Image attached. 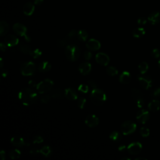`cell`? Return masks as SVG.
I'll return each instance as SVG.
<instances>
[{"label":"cell","instance_id":"cell-17","mask_svg":"<svg viewBox=\"0 0 160 160\" xmlns=\"http://www.w3.org/2000/svg\"><path fill=\"white\" fill-rule=\"evenodd\" d=\"M91 70V65L88 62H83L79 66V71L83 75H86L90 73Z\"/></svg>","mask_w":160,"mask_h":160},{"label":"cell","instance_id":"cell-53","mask_svg":"<svg viewBox=\"0 0 160 160\" xmlns=\"http://www.w3.org/2000/svg\"><path fill=\"white\" fill-rule=\"evenodd\" d=\"M43 1H44V0H35V4L36 5L39 6V5H41L43 4Z\"/></svg>","mask_w":160,"mask_h":160},{"label":"cell","instance_id":"cell-43","mask_svg":"<svg viewBox=\"0 0 160 160\" xmlns=\"http://www.w3.org/2000/svg\"><path fill=\"white\" fill-rule=\"evenodd\" d=\"M43 142V139L42 136H36L33 140V143H42Z\"/></svg>","mask_w":160,"mask_h":160},{"label":"cell","instance_id":"cell-37","mask_svg":"<svg viewBox=\"0 0 160 160\" xmlns=\"http://www.w3.org/2000/svg\"><path fill=\"white\" fill-rule=\"evenodd\" d=\"M85 104H86V99L85 98L81 97L78 99L77 104L79 108L83 109L85 106Z\"/></svg>","mask_w":160,"mask_h":160},{"label":"cell","instance_id":"cell-38","mask_svg":"<svg viewBox=\"0 0 160 160\" xmlns=\"http://www.w3.org/2000/svg\"><path fill=\"white\" fill-rule=\"evenodd\" d=\"M151 55L155 59H158L160 56V52L158 49H154L151 52Z\"/></svg>","mask_w":160,"mask_h":160},{"label":"cell","instance_id":"cell-11","mask_svg":"<svg viewBox=\"0 0 160 160\" xmlns=\"http://www.w3.org/2000/svg\"><path fill=\"white\" fill-rule=\"evenodd\" d=\"M149 118H150V113L148 111H146L145 110H140L136 115L137 121L141 124H145L148 121Z\"/></svg>","mask_w":160,"mask_h":160},{"label":"cell","instance_id":"cell-32","mask_svg":"<svg viewBox=\"0 0 160 160\" xmlns=\"http://www.w3.org/2000/svg\"><path fill=\"white\" fill-rule=\"evenodd\" d=\"M20 156H21L20 151L18 150H16H16H12L9 153V156L13 159H18L20 157Z\"/></svg>","mask_w":160,"mask_h":160},{"label":"cell","instance_id":"cell-47","mask_svg":"<svg viewBox=\"0 0 160 160\" xmlns=\"http://www.w3.org/2000/svg\"><path fill=\"white\" fill-rule=\"evenodd\" d=\"M0 158L2 160H5L6 159V153L4 150H2L0 152Z\"/></svg>","mask_w":160,"mask_h":160},{"label":"cell","instance_id":"cell-4","mask_svg":"<svg viewBox=\"0 0 160 160\" xmlns=\"http://www.w3.org/2000/svg\"><path fill=\"white\" fill-rule=\"evenodd\" d=\"M53 85H54V83H53L52 80L49 79H46L37 84L36 89L40 94H43V93L50 91L52 89Z\"/></svg>","mask_w":160,"mask_h":160},{"label":"cell","instance_id":"cell-57","mask_svg":"<svg viewBox=\"0 0 160 160\" xmlns=\"http://www.w3.org/2000/svg\"><path fill=\"white\" fill-rule=\"evenodd\" d=\"M158 64H159V68H160V60L158 61Z\"/></svg>","mask_w":160,"mask_h":160},{"label":"cell","instance_id":"cell-51","mask_svg":"<svg viewBox=\"0 0 160 160\" xmlns=\"http://www.w3.org/2000/svg\"><path fill=\"white\" fill-rule=\"evenodd\" d=\"M32 155H36L38 153H40L39 152V151L38 150H37V149H33V150H31V151H30V152Z\"/></svg>","mask_w":160,"mask_h":160},{"label":"cell","instance_id":"cell-56","mask_svg":"<svg viewBox=\"0 0 160 160\" xmlns=\"http://www.w3.org/2000/svg\"><path fill=\"white\" fill-rule=\"evenodd\" d=\"M122 160H130V158H126V157H125V158H122Z\"/></svg>","mask_w":160,"mask_h":160},{"label":"cell","instance_id":"cell-2","mask_svg":"<svg viewBox=\"0 0 160 160\" xmlns=\"http://www.w3.org/2000/svg\"><path fill=\"white\" fill-rule=\"evenodd\" d=\"M90 99L94 104L102 105L106 100V93L99 88L93 89L90 93Z\"/></svg>","mask_w":160,"mask_h":160},{"label":"cell","instance_id":"cell-15","mask_svg":"<svg viewBox=\"0 0 160 160\" xmlns=\"http://www.w3.org/2000/svg\"><path fill=\"white\" fill-rule=\"evenodd\" d=\"M86 48L91 51H97L101 48V43L95 39H90L86 44Z\"/></svg>","mask_w":160,"mask_h":160},{"label":"cell","instance_id":"cell-8","mask_svg":"<svg viewBox=\"0 0 160 160\" xmlns=\"http://www.w3.org/2000/svg\"><path fill=\"white\" fill-rule=\"evenodd\" d=\"M131 93L132 97L135 101L138 107L140 108H142L144 104L143 93L136 88H133L131 89Z\"/></svg>","mask_w":160,"mask_h":160},{"label":"cell","instance_id":"cell-20","mask_svg":"<svg viewBox=\"0 0 160 160\" xmlns=\"http://www.w3.org/2000/svg\"><path fill=\"white\" fill-rule=\"evenodd\" d=\"M51 69V65L48 61H43L38 65V71L41 73H47Z\"/></svg>","mask_w":160,"mask_h":160},{"label":"cell","instance_id":"cell-48","mask_svg":"<svg viewBox=\"0 0 160 160\" xmlns=\"http://www.w3.org/2000/svg\"><path fill=\"white\" fill-rule=\"evenodd\" d=\"M28 84L31 87H36V86H37V84L36 83V82L34 81V80H30V81L28 83Z\"/></svg>","mask_w":160,"mask_h":160},{"label":"cell","instance_id":"cell-23","mask_svg":"<svg viewBox=\"0 0 160 160\" xmlns=\"http://www.w3.org/2000/svg\"><path fill=\"white\" fill-rule=\"evenodd\" d=\"M148 109L151 112H156L160 109V102L158 100H152L148 104Z\"/></svg>","mask_w":160,"mask_h":160},{"label":"cell","instance_id":"cell-13","mask_svg":"<svg viewBox=\"0 0 160 160\" xmlns=\"http://www.w3.org/2000/svg\"><path fill=\"white\" fill-rule=\"evenodd\" d=\"M96 61L103 66H106L110 62V58L104 53H99L96 55Z\"/></svg>","mask_w":160,"mask_h":160},{"label":"cell","instance_id":"cell-55","mask_svg":"<svg viewBox=\"0 0 160 160\" xmlns=\"http://www.w3.org/2000/svg\"><path fill=\"white\" fill-rule=\"evenodd\" d=\"M135 159H136V160H146V158H142V157L136 158Z\"/></svg>","mask_w":160,"mask_h":160},{"label":"cell","instance_id":"cell-18","mask_svg":"<svg viewBox=\"0 0 160 160\" xmlns=\"http://www.w3.org/2000/svg\"><path fill=\"white\" fill-rule=\"evenodd\" d=\"M23 11L24 14L26 16H31L34 13L35 5L31 2L26 3L23 8Z\"/></svg>","mask_w":160,"mask_h":160},{"label":"cell","instance_id":"cell-28","mask_svg":"<svg viewBox=\"0 0 160 160\" xmlns=\"http://www.w3.org/2000/svg\"><path fill=\"white\" fill-rule=\"evenodd\" d=\"M132 34H133V37L139 38L144 35L145 30L143 28H135V30H133Z\"/></svg>","mask_w":160,"mask_h":160},{"label":"cell","instance_id":"cell-27","mask_svg":"<svg viewBox=\"0 0 160 160\" xmlns=\"http://www.w3.org/2000/svg\"><path fill=\"white\" fill-rule=\"evenodd\" d=\"M77 37L79 40L82 42H85L88 38V33L85 30H79L77 33Z\"/></svg>","mask_w":160,"mask_h":160},{"label":"cell","instance_id":"cell-14","mask_svg":"<svg viewBox=\"0 0 160 160\" xmlns=\"http://www.w3.org/2000/svg\"><path fill=\"white\" fill-rule=\"evenodd\" d=\"M19 39L18 38L13 35H7L5 38V43L8 46H14L18 44Z\"/></svg>","mask_w":160,"mask_h":160},{"label":"cell","instance_id":"cell-41","mask_svg":"<svg viewBox=\"0 0 160 160\" xmlns=\"http://www.w3.org/2000/svg\"><path fill=\"white\" fill-rule=\"evenodd\" d=\"M77 33H78L76 32V30H71V31L68 33V35H67V36H66V37H67L70 40V39H73L74 38H75L76 36H77Z\"/></svg>","mask_w":160,"mask_h":160},{"label":"cell","instance_id":"cell-39","mask_svg":"<svg viewBox=\"0 0 160 160\" xmlns=\"http://www.w3.org/2000/svg\"><path fill=\"white\" fill-rule=\"evenodd\" d=\"M78 90L79 91H82V93H86L88 92V90H89V88H88V86L86 85H79V87H78Z\"/></svg>","mask_w":160,"mask_h":160},{"label":"cell","instance_id":"cell-30","mask_svg":"<svg viewBox=\"0 0 160 160\" xmlns=\"http://www.w3.org/2000/svg\"><path fill=\"white\" fill-rule=\"evenodd\" d=\"M122 138V135L116 131L111 132L110 135V138L114 141H119Z\"/></svg>","mask_w":160,"mask_h":160},{"label":"cell","instance_id":"cell-54","mask_svg":"<svg viewBox=\"0 0 160 160\" xmlns=\"http://www.w3.org/2000/svg\"><path fill=\"white\" fill-rule=\"evenodd\" d=\"M3 66V60L2 58H1V59H0V68L2 69Z\"/></svg>","mask_w":160,"mask_h":160},{"label":"cell","instance_id":"cell-1","mask_svg":"<svg viewBox=\"0 0 160 160\" xmlns=\"http://www.w3.org/2000/svg\"><path fill=\"white\" fill-rule=\"evenodd\" d=\"M18 96L20 101L25 106L31 105L38 100L37 93L30 88H23L19 93Z\"/></svg>","mask_w":160,"mask_h":160},{"label":"cell","instance_id":"cell-25","mask_svg":"<svg viewBox=\"0 0 160 160\" xmlns=\"http://www.w3.org/2000/svg\"><path fill=\"white\" fill-rule=\"evenodd\" d=\"M51 96L53 98H63L64 96V91L63 92L61 89H55L51 91Z\"/></svg>","mask_w":160,"mask_h":160},{"label":"cell","instance_id":"cell-29","mask_svg":"<svg viewBox=\"0 0 160 160\" xmlns=\"http://www.w3.org/2000/svg\"><path fill=\"white\" fill-rule=\"evenodd\" d=\"M148 63L145 62V61H143L141 62L139 66H138V68L140 70V72L141 75H144V73H146L147 72L148 70Z\"/></svg>","mask_w":160,"mask_h":160},{"label":"cell","instance_id":"cell-3","mask_svg":"<svg viewBox=\"0 0 160 160\" xmlns=\"http://www.w3.org/2000/svg\"><path fill=\"white\" fill-rule=\"evenodd\" d=\"M80 49L78 46L75 44L68 45L65 49V56L71 61H76L80 56Z\"/></svg>","mask_w":160,"mask_h":160},{"label":"cell","instance_id":"cell-49","mask_svg":"<svg viewBox=\"0 0 160 160\" xmlns=\"http://www.w3.org/2000/svg\"><path fill=\"white\" fill-rule=\"evenodd\" d=\"M6 44L3 43H1L0 44V48H1V50L2 51H5L6 49Z\"/></svg>","mask_w":160,"mask_h":160},{"label":"cell","instance_id":"cell-36","mask_svg":"<svg viewBox=\"0 0 160 160\" xmlns=\"http://www.w3.org/2000/svg\"><path fill=\"white\" fill-rule=\"evenodd\" d=\"M140 133L143 137H148L150 135V129L146 127H143L140 129Z\"/></svg>","mask_w":160,"mask_h":160},{"label":"cell","instance_id":"cell-31","mask_svg":"<svg viewBox=\"0 0 160 160\" xmlns=\"http://www.w3.org/2000/svg\"><path fill=\"white\" fill-rule=\"evenodd\" d=\"M39 152L45 157H49L51 154V149L49 146H45L39 150Z\"/></svg>","mask_w":160,"mask_h":160},{"label":"cell","instance_id":"cell-34","mask_svg":"<svg viewBox=\"0 0 160 160\" xmlns=\"http://www.w3.org/2000/svg\"><path fill=\"white\" fill-rule=\"evenodd\" d=\"M42 55V52L39 49H36L35 50H32L30 55H31L33 58H38L39 56H41Z\"/></svg>","mask_w":160,"mask_h":160},{"label":"cell","instance_id":"cell-42","mask_svg":"<svg viewBox=\"0 0 160 160\" xmlns=\"http://www.w3.org/2000/svg\"><path fill=\"white\" fill-rule=\"evenodd\" d=\"M151 95L155 98L160 97V88H158L154 89L151 93Z\"/></svg>","mask_w":160,"mask_h":160},{"label":"cell","instance_id":"cell-35","mask_svg":"<svg viewBox=\"0 0 160 160\" xmlns=\"http://www.w3.org/2000/svg\"><path fill=\"white\" fill-rule=\"evenodd\" d=\"M69 39L67 37H65L61 39H59L58 41L57 42V45L59 47H63L65 45H67L69 42Z\"/></svg>","mask_w":160,"mask_h":160},{"label":"cell","instance_id":"cell-46","mask_svg":"<svg viewBox=\"0 0 160 160\" xmlns=\"http://www.w3.org/2000/svg\"><path fill=\"white\" fill-rule=\"evenodd\" d=\"M92 57V54L89 52V51H86L84 53V58L86 60H89Z\"/></svg>","mask_w":160,"mask_h":160},{"label":"cell","instance_id":"cell-26","mask_svg":"<svg viewBox=\"0 0 160 160\" xmlns=\"http://www.w3.org/2000/svg\"><path fill=\"white\" fill-rule=\"evenodd\" d=\"M18 49L20 51L22 52L23 53H24V54H30L32 49L31 48L27 45H25L24 43H21L19 46H18Z\"/></svg>","mask_w":160,"mask_h":160},{"label":"cell","instance_id":"cell-24","mask_svg":"<svg viewBox=\"0 0 160 160\" xmlns=\"http://www.w3.org/2000/svg\"><path fill=\"white\" fill-rule=\"evenodd\" d=\"M9 31V25L5 21L0 22V35L2 36H5Z\"/></svg>","mask_w":160,"mask_h":160},{"label":"cell","instance_id":"cell-21","mask_svg":"<svg viewBox=\"0 0 160 160\" xmlns=\"http://www.w3.org/2000/svg\"><path fill=\"white\" fill-rule=\"evenodd\" d=\"M11 143L16 147H22V146L25 145V143L24 140L19 136H15L11 138Z\"/></svg>","mask_w":160,"mask_h":160},{"label":"cell","instance_id":"cell-16","mask_svg":"<svg viewBox=\"0 0 160 160\" xmlns=\"http://www.w3.org/2000/svg\"><path fill=\"white\" fill-rule=\"evenodd\" d=\"M64 96L69 100L74 101L77 100L78 94L76 91L72 88H68L64 90Z\"/></svg>","mask_w":160,"mask_h":160},{"label":"cell","instance_id":"cell-12","mask_svg":"<svg viewBox=\"0 0 160 160\" xmlns=\"http://www.w3.org/2000/svg\"><path fill=\"white\" fill-rule=\"evenodd\" d=\"M85 123L89 128H95L99 124V119L95 115H89L85 119Z\"/></svg>","mask_w":160,"mask_h":160},{"label":"cell","instance_id":"cell-5","mask_svg":"<svg viewBox=\"0 0 160 160\" xmlns=\"http://www.w3.org/2000/svg\"><path fill=\"white\" fill-rule=\"evenodd\" d=\"M35 64L31 61L25 62L21 66L20 71L23 76H31L35 72Z\"/></svg>","mask_w":160,"mask_h":160},{"label":"cell","instance_id":"cell-52","mask_svg":"<svg viewBox=\"0 0 160 160\" xmlns=\"http://www.w3.org/2000/svg\"><path fill=\"white\" fill-rule=\"evenodd\" d=\"M126 146H125V145L122 144V145H121L120 146H119V147H118V150H119V151H125L126 150Z\"/></svg>","mask_w":160,"mask_h":160},{"label":"cell","instance_id":"cell-44","mask_svg":"<svg viewBox=\"0 0 160 160\" xmlns=\"http://www.w3.org/2000/svg\"><path fill=\"white\" fill-rule=\"evenodd\" d=\"M88 83L89 84V85L93 89H96V88H98V85L96 84V83L93 81V80H89V81H88Z\"/></svg>","mask_w":160,"mask_h":160},{"label":"cell","instance_id":"cell-19","mask_svg":"<svg viewBox=\"0 0 160 160\" xmlns=\"http://www.w3.org/2000/svg\"><path fill=\"white\" fill-rule=\"evenodd\" d=\"M119 82L122 84H128L131 81V74L128 71H123L119 78Z\"/></svg>","mask_w":160,"mask_h":160},{"label":"cell","instance_id":"cell-40","mask_svg":"<svg viewBox=\"0 0 160 160\" xmlns=\"http://www.w3.org/2000/svg\"><path fill=\"white\" fill-rule=\"evenodd\" d=\"M51 96H49V95H44L41 98V101L43 103H48L50 100H51Z\"/></svg>","mask_w":160,"mask_h":160},{"label":"cell","instance_id":"cell-9","mask_svg":"<svg viewBox=\"0 0 160 160\" xmlns=\"http://www.w3.org/2000/svg\"><path fill=\"white\" fill-rule=\"evenodd\" d=\"M138 80L140 86L144 89H148L152 86V79L146 76L139 75L138 76Z\"/></svg>","mask_w":160,"mask_h":160},{"label":"cell","instance_id":"cell-6","mask_svg":"<svg viewBox=\"0 0 160 160\" xmlns=\"http://www.w3.org/2000/svg\"><path fill=\"white\" fill-rule=\"evenodd\" d=\"M13 31H14L17 35L24 36L26 42H30L31 38L27 35V28L25 26L21 23H16L13 26Z\"/></svg>","mask_w":160,"mask_h":160},{"label":"cell","instance_id":"cell-22","mask_svg":"<svg viewBox=\"0 0 160 160\" xmlns=\"http://www.w3.org/2000/svg\"><path fill=\"white\" fill-rule=\"evenodd\" d=\"M148 20L152 24H156L160 21V13L159 12H153L149 15Z\"/></svg>","mask_w":160,"mask_h":160},{"label":"cell","instance_id":"cell-7","mask_svg":"<svg viewBox=\"0 0 160 160\" xmlns=\"http://www.w3.org/2000/svg\"><path fill=\"white\" fill-rule=\"evenodd\" d=\"M120 129L124 135H128L136 131V125L131 121H126L122 125Z\"/></svg>","mask_w":160,"mask_h":160},{"label":"cell","instance_id":"cell-45","mask_svg":"<svg viewBox=\"0 0 160 160\" xmlns=\"http://www.w3.org/2000/svg\"><path fill=\"white\" fill-rule=\"evenodd\" d=\"M147 22V20H146L145 18L143 17H141L138 20V23L140 25H143L145 24Z\"/></svg>","mask_w":160,"mask_h":160},{"label":"cell","instance_id":"cell-33","mask_svg":"<svg viewBox=\"0 0 160 160\" xmlns=\"http://www.w3.org/2000/svg\"><path fill=\"white\" fill-rule=\"evenodd\" d=\"M106 73H107L108 75L111 76H114L118 75V70L114 67V66H109L107 68H106Z\"/></svg>","mask_w":160,"mask_h":160},{"label":"cell","instance_id":"cell-10","mask_svg":"<svg viewBox=\"0 0 160 160\" xmlns=\"http://www.w3.org/2000/svg\"><path fill=\"white\" fill-rule=\"evenodd\" d=\"M142 150V145L139 142H134L129 144L127 147V150L130 155H138Z\"/></svg>","mask_w":160,"mask_h":160},{"label":"cell","instance_id":"cell-50","mask_svg":"<svg viewBox=\"0 0 160 160\" xmlns=\"http://www.w3.org/2000/svg\"><path fill=\"white\" fill-rule=\"evenodd\" d=\"M8 74V70H5V69H2V76L3 78H5Z\"/></svg>","mask_w":160,"mask_h":160}]
</instances>
